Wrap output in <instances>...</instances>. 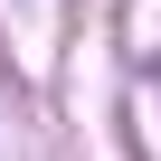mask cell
Returning a JSON list of instances; mask_svg holds the SVG:
<instances>
[]
</instances>
